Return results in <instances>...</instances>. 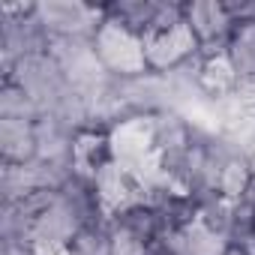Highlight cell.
Listing matches in <instances>:
<instances>
[{"mask_svg":"<svg viewBox=\"0 0 255 255\" xmlns=\"http://www.w3.org/2000/svg\"><path fill=\"white\" fill-rule=\"evenodd\" d=\"M90 42H93V51L108 75L135 78V75L150 72L147 54H144V39H138L135 33H129L111 18H102V24L96 27Z\"/></svg>","mask_w":255,"mask_h":255,"instance_id":"6da1fadb","label":"cell"}]
</instances>
